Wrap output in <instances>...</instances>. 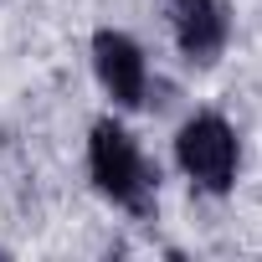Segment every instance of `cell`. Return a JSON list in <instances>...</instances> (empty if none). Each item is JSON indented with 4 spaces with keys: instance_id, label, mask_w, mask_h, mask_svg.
I'll list each match as a JSON object with an SVG mask.
<instances>
[{
    "instance_id": "4",
    "label": "cell",
    "mask_w": 262,
    "mask_h": 262,
    "mask_svg": "<svg viewBox=\"0 0 262 262\" xmlns=\"http://www.w3.org/2000/svg\"><path fill=\"white\" fill-rule=\"evenodd\" d=\"M170 36L190 67H216L231 47V6L226 0H165Z\"/></svg>"
},
{
    "instance_id": "2",
    "label": "cell",
    "mask_w": 262,
    "mask_h": 262,
    "mask_svg": "<svg viewBox=\"0 0 262 262\" xmlns=\"http://www.w3.org/2000/svg\"><path fill=\"white\" fill-rule=\"evenodd\" d=\"M175 165L201 195H231L242 170V139L221 113H190L175 134Z\"/></svg>"
},
{
    "instance_id": "1",
    "label": "cell",
    "mask_w": 262,
    "mask_h": 262,
    "mask_svg": "<svg viewBox=\"0 0 262 262\" xmlns=\"http://www.w3.org/2000/svg\"><path fill=\"white\" fill-rule=\"evenodd\" d=\"M88 175H93V185H98L103 201H113L134 221L155 216V206H160V175L144 160L139 139L128 134L118 118H98L88 128Z\"/></svg>"
},
{
    "instance_id": "3",
    "label": "cell",
    "mask_w": 262,
    "mask_h": 262,
    "mask_svg": "<svg viewBox=\"0 0 262 262\" xmlns=\"http://www.w3.org/2000/svg\"><path fill=\"white\" fill-rule=\"evenodd\" d=\"M93 72H98L103 93L113 98V108H144L149 62H144V47L128 31H118V26H98L93 31Z\"/></svg>"
}]
</instances>
